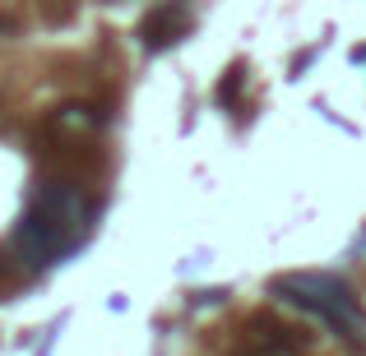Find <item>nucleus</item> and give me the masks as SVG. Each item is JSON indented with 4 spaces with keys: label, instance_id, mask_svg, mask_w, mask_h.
<instances>
[{
    "label": "nucleus",
    "instance_id": "nucleus-1",
    "mask_svg": "<svg viewBox=\"0 0 366 356\" xmlns=\"http://www.w3.org/2000/svg\"><path fill=\"white\" fill-rule=\"evenodd\" d=\"M274 292L283 296V301L302 305V310L320 315L325 324H334V329L343 333V338L362 342V310H357V296L348 292V283H339V278L330 273H297V278H278Z\"/></svg>",
    "mask_w": 366,
    "mask_h": 356
},
{
    "label": "nucleus",
    "instance_id": "nucleus-2",
    "mask_svg": "<svg viewBox=\"0 0 366 356\" xmlns=\"http://www.w3.org/2000/svg\"><path fill=\"white\" fill-rule=\"evenodd\" d=\"M186 33V0H167V5H158L149 14V24H144V42L153 46H172L177 37Z\"/></svg>",
    "mask_w": 366,
    "mask_h": 356
},
{
    "label": "nucleus",
    "instance_id": "nucleus-3",
    "mask_svg": "<svg viewBox=\"0 0 366 356\" xmlns=\"http://www.w3.org/2000/svg\"><path fill=\"white\" fill-rule=\"evenodd\" d=\"M242 83H246V70L237 65V70L227 74L223 83H218V102H223V107H237V98H242Z\"/></svg>",
    "mask_w": 366,
    "mask_h": 356
}]
</instances>
